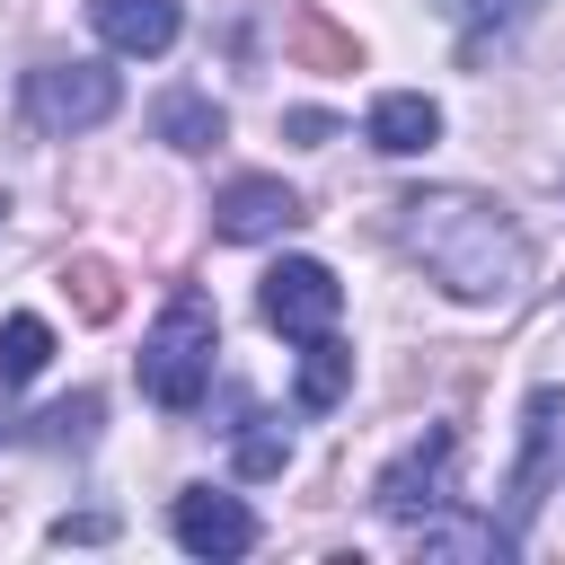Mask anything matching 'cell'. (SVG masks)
<instances>
[{"mask_svg": "<svg viewBox=\"0 0 565 565\" xmlns=\"http://www.w3.org/2000/svg\"><path fill=\"white\" fill-rule=\"evenodd\" d=\"M397 230L415 247V265L450 291V300H512L530 282V238L521 221L477 194V185H424L397 203Z\"/></svg>", "mask_w": 565, "mask_h": 565, "instance_id": "obj_1", "label": "cell"}, {"mask_svg": "<svg viewBox=\"0 0 565 565\" xmlns=\"http://www.w3.org/2000/svg\"><path fill=\"white\" fill-rule=\"evenodd\" d=\"M212 344H221V318L203 291H177L159 309V327L141 335V397L168 406V415H194L203 388H212Z\"/></svg>", "mask_w": 565, "mask_h": 565, "instance_id": "obj_2", "label": "cell"}, {"mask_svg": "<svg viewBox=\"0 0 565 565\" xmlns=\"http://www.w3.org/2000/svg\"><path fill=\"white\" fill-rule=\"evenodd\" d=\"M115 106H124V88H115L106 62H35V71H26V115H35L44 132H88V124H106Z\"/></svg>", "mask_w": 565, "mask_h": 565, "instance_id": "obj_3", "label": "cell"}, {"mask_svg": "<svg viewBox=\"0 0 565 565\" xmlns=\"http://www.w3.org/2000/svg\"><path fill=\"white\" fill-rule=\"evenodd\" d=\"M256 309H265V327H282V335H327L335 309H344V282H335L318 256H282V265L265 274Z\"/></svg>", "mask_w": 565, "mask_h": 565, "instance_id": "obj_4", "label": "cell"}, {"mask_svg": "<svg viewBox=\"0 0 565 565\" xmlns=\"http://www.w3.org/2000/svg\"><path fill=\"white\" fill-rule=\"evenodd\" d=\"M450 459H459V433H450V424H433L424 441H406V459L380 468V512H388V521L441 512V503H450Z\"/></svg>", "mask_w": 565, "mask_h": 565, "instance_id": "obj_5", "label": "cell"}, {"mask_svg": "<svg viewBox=\"0 0 565 565\" xmlns=\"http://www.w3.org/2000/svg\"><path fill=\"white\" fill-rule=\"evenodd\" d=\"M168 530H177V547H194V556H247V547H256V512H247L238 494H221V486H185L177 512H168Z\"/></svg>", "mask_w": 565, "mask_h": 565, "instance_id": "obj_6", "label": "cell"}, {"mask_svg": "<svg viewBox=\"0 0 565 565\" xmlns=\"http://www.w3.org/2000/svg\"><path fill=\"white\" fill-rule=\"evenodd\" d=\"M291 221H300V194H291L282 177H230V185L212 194V230H221V238H238V247L282 238Z\"/></svg>", "mask_w": 565, "mask_h": 565, "instance_id": "obj_7", "label": "cell"}, {"mask_svg": "<svg viewBox=\"0 0 565 565\" xmlns=\"http://www.w3.org/2000/svg\"><path fill=\"white\" fill-rule=\"evenodd\" d=\"M556 433H565V397H556V388H539V397H530V424H521L512 521H530V512H539V494H547V477H556Z\"/></svg>", "mask_w": 565, "mask_h": 565, "instance_id": "obj_8", "label": "cell"}, {"mask_svg": "<svg viewBox=\"0 0 565 565\" xmlns=\"http://www.w3.org/2000/svg\"><path fill=\"white\" fill-rule=\"evenodd\" d=\"M88 18L106 35V53H132V62L177 44V0H88Z\"/></svg>", "mask_w": 565, "mask_h": 565, "instance_id": "obj_9", "label": "cell"}, {"mask_svg": "<svg viewBox=\"0 0 565 565\" xmlns=\"http://www.w3.org/2000/svg\"><path fill=\"white\" fill-rule=\"evenodd\" d=\"M371 150H388V159H415V150H433L441 141V106L424 97V88H388L380 106H371Z\"/></svg>", "mask_w": 565, "mask_h": 565, "instance_id": "obj_10", "label": "cell"}, {"mask_svg": "<svg viewBox=\"0 0 565 565\" xmlns=\"http://www.w3.org/2000/svg\"><path fill=\"white\" fill-rule=\"evenodd\" d=\"M344 388H353V353L335 344V327H327V335H300V380H291V397H300L309 415H327Z\"/></svg>", "mask_w": 565, "mask_h": 565, "instance_id": "obj_11", "label": "cell"}, {"mask_svg": "<svg viewBox=\"0 0 565 565\" xmlns=\"http://www.w3.org/2000/svg\"><path fill=\"white\" fill-rule=\"evenodd\" d=\"M415 547H424V556H512V530H494V521H441V512H424V521H415Z\"/></svg>", "mask_w": 565, "mask_h": 565, "instance_id": "obj_12", "label": "cell"}, {"mask_svg": "<svg viewBox=\"0 0 565 565\" xmlns=\"http://www.w3.org/2000/svg\"><path fill=\"white\" fill-rule=\"evenodd\" d=\"M44 362H53V327H44L35 309L0 318V380H35Z\"/></svg>", "mask_w": 565, "mask_h": 565, "instance_id": "obj_13", "label": "cell"}, {"mask_svg": "<svg viewBox=\"0 0 565 565\" xmlns=\"http://www.w3.org/2000/svg\"><path fill=\"white\" fill-rule=\"evenodd\" d=\"M159 132H168L177 150H212V141H221V106L194 97V88H177V97H159Z\"/></svg>", "mask_w": 565, "mask_h": 565, "instance_id": "obj_14", "label": "cell"}, {"mask_svg": "<svg viewBox=\"0 0 565 565\" xmlns=\"http://www.w3.org/2000/svg\"><path fill=\"white\" fill-rule=\"evenodd\" d=\"M35 424H44V441H88V424H97V397H62V406H44Z\"/></svg>", "mask_w": 565, "mask_h": 565, "instance_id": "obj_15", "label": "cell"}, {"mask_svg": "<svg viewBox=\"0 0 565 565\" xmlns=\"http://www.w3.org/2000/svg\"><path fill=\"white\" fill-rule=\"evenodd\" d=\"M282 459H291L282 433H238V477H282Z\"/></svg>", "mask_w": 565, "mask_h": 565, "instance_id": "obj_16", "label": "cell"}, {"mask_svg": "<svg viewBox=\"0 0 565 565\" xmlns=\"http://www.w3.org/2000/svg\"><path fill=\"white\" fill-rule=\"evenodd\" d=\"M79 300H88V318H106V309H115V291H106V265H79Z\"/></svg>", "mask_w": 565, "mask_h": 565, "instance_id": "obj_17", "label": "cell"}, {"mask_svg": "<svg viewBox=\"0 0 565 565\" xmlns=\"http://www.w3.org/2000/svg\"><path fill=\"white\" fill-rule=\"evenodd\" d=\"M0 212H9V203H0Z\"/></svg>", "mask_w": 565, "mask_h": 565, "instance_id": "obj_18", "label": "cell"}]
</instances>
